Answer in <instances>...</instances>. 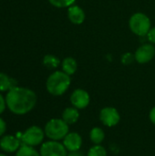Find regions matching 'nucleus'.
<instances>
[{
	"label": "nucleus",
	"instance_id": "nucleus-14",
	"mask_svg": "<svg viewBox=\"0 0 155 156\" xmlns=\"http://www.w3.org/2000/svg\"><path fill=\"white\" fill-rule=\"evenodd\" d=\"M16 87H17V82L15 79L0 72V91H8Z\"/></svg>",
	"mask_w": 155,
	"mask_h": 156
},
{
	"label": "nucleus",
	"instance_id": "nucleus-10",
	"mask_svg": "<svg viewBox=\"0 0 155 156\" xmlns=\"http://www.w3.org/2000/svg\"><path fill=\"white\" fill-rule=\"evenodd\" d=\"M21 147V141L17 136L3 135L0 139V148L5 153H16Z\"/></svg>",
	"mask_w": 155,
	"mask_h": 156
},
{
	"label": "nucleus",
	"instance_id": "nucleus-20",
	"mask_svg": "<svg viewBox=\"0 0 155 156\" xmlns=\"http://www.w3.org/2000/svg\"><path fill=\"white\" fill-rule=\"evenodd\" d=\"M48 1L55 7L64 8V7H69L70 5H74L76 0H48Z\"/></svg>",
	"mask_w": 155,
	"mask_h": 156
},
{
	"label": "nucleus",
	"instance_id": "nucleus-17",
	"mask_svg": "<svg viewBox=\"0 0 155 156\" xmlns=\"http://www.w3.org/2000/svg\"><path fill=\"white\" fill-rule=\"evenodd\" d=\"M15 156H41L39 152H37L34 147L28 145H21L17 150Z\"/></svg>",
	"mask_w": 155,
	"mask_h": 156
},
{
	"label": "nucleus",
	"instance_id": "nucleus-18",
	"mask_svg": "<svg viewBox=\"0 0 155 156\" xmlns=\"http://www.w3.org/2000/svg\"><path fill=\"white\" fill-rule=\"evenodd\" d=\"M43 64L48 69H56L60 64L59 58L54 55H46L43 58Z\"/></svg>",
	"mask_w": 155,
	"mask_h": 156
},
{
	"label": "nucleus",
	"instance_id": "nucleus-2",
	"mask_svg": "<svg viewBox=\"0 0 155 156\" xmlns=\"http://www.w3.org/2000/svg\"><path fill=\"white\" fill-rule=\"evenodd\" d=\"M71 83L70 76L64 71H55L49 75L46 82V88L49 94L53 96L63 95Z\"/></svg>",
	"mask_w": 155,
	"mask_h": 156
},
{
	"label": "nucleus",
	"instance_id": "nucleus-22",
	"mask_svg": "<svg viewBox=\"0 0 155 156\" xmlns=\"http://www.w3.org/2000/svg\"><path fill=\"white\" fill-rule=\"evenodd\" d=\"M147 38H148L150 43L155 44V27L150 29V31L147 34Z\"/></svg>",
	"mask_w": 155,
	"mask_h": 156
},
{
	"label": "nucleus",
	"instance_id": "nucleus-13",
	"mask_svg": "<svg viewBox=\"0 0 155 156\" xmlns=\"http://www.w3.org/2000/svg\"><path fill=\"white\" fill-rule=\"evenodd\" d=\"M79 118V112L75 107L66 108L62 112V120L69 125L74 124L78 122Z\"/></svg>",
	"mask_w": 155,
	"mask_h": 156
},
{
	"label": "nucleus",
	"instance_id": "nucleus-21",
	"mask_svg": "<svg viewBox=\"0 0 155 156\" xmlns=\"http://www.w3.org/2000/svg\"><path fill=\"white\" fill-rule=\"evenodd\" d=\"M133 59H135V58H134V56H132L130 52L123 54V56L122 57V62L124 65H129V64H131V63L132 62Z\"/></svg>",
	"mask_w": 155,
	"mask_h": 156
},
{
	"label": "nucleus",
	"instance_id": "nucleus-16",
	"mask_svg": "<svg viewBox=\"0 0 155 156\" xmlns=\"http://www.w3.org/2000/svg\"><path fill=\"white\" fill-rule=\"evenodd\" d=\"M90 138L94 144H100L105 138V133L101 128L94 127L90 133Z\"/></svg>",
	"mask_w": 155,
	"mask_h": 156
},
{
	"label": "nucleus",
	"instance_id": "nucleus-11",
	"mask_svg": "<svg viewBox=\"0 0 155 156\" xmlns=\"http://www.w3.org/2000/svg\"><path fill=\"white\" fill-rule=\"evenodd\" d=\"M68 152L79 151L82 145V138L78 133H69L62 143Z\"/></svg>",
	"mask_w": 155,
	"mask_h": 156
},
{
	"label": "nucleus",
	"instance_id": "nucleus-19",
	"mask_svg": "<svg viewBox=\"0 0 155 156\" xmlns=\"http://www.w3.org/2000/svg\"><path fill=\"white\" fill-rule=\"evenodd\" d=\"M87 156H107V151L100 144H95L89 150Z\"/></svg>",
	"mask_w": 155,
	"mask_h": 156
},
{
	"label": "nucleus",
	"instance_id": "nucleus-5",
	"mask_svg": "<svg viewBox=\"0 0 155 156\" xmlns=\"http://www.w3.org/2000/svg\"><path fill=\"white\" fill-rule=\"evenodd\" d=\"M45 132L39 126H30L27 128L18 138L24 145L28 146H37L41 144L45 137Z\"/></svg>",
	"mask_w": 155,
	"mask_h": 156
},
{
	"label": "nucleus",
	"instance_id": "nucleus-24",
	"mask_svg": "<svg viewBox=\"0 0 155 156\" xmlns=\"http://www.w3.org/2000/svg\"><path fill=\"white\" fill-rule=\"evenodd\" d=\"M6 131V123L3 118L0 117V137H2Z\"/></svg>",
	"mask_w": 155,
	"mask_h": 156
},
{
	"label": "nucleus",
	"instance_id": "nucleus-27",
	"mask_svg": "<svg viewBox=\"0 0 155 156\" xmlns=\"http://www.w3.org/2000/svg\"><path fill=\"white\" fill-rule=\"evenodd\" d=\"M0 156H6L5 154H0Z\"/></svg>",
	"mask_w": 155,
	"mask_h": 156
},
{
	"label": "nucleus",
	"instance_id": "nucleus-25",
	"mask_svg": "<svg viewBox=\"0 0 155 156\" xmlns=\"http://www.w3.org/2000/svg\"><path fill=\"white\" fill-rule=\"evenodd\" d=\"M149 117H150V120L151 122L155 125V106L151 110L150 112V114H149Z\"/></svg>",
	"mask_w": 155,
	"mask_h": 156
},
{
	"label": "nucleus",
	"instance_id": "nucleus-15",
	"mask_svg": "<svg viewBox=\"0 0 155 156\" xmlns=\"http://www.w3.org/2000/svg\"><path fill=\"white\" fill-rule=\"evenodd\" d=\"M61 67H62V71H64L68 75L71 76L77 71L78 64H77V61L75 58H73L71 57H68L63 59V61L61 63Z\"/></svg>",
	"mask_w": 155,
	"mask_h": 156
},
{
	"label": "nucleus",
	"instance_id": "nucleus-7",
	"mask_svg": "<svg viewBox=\"0 0 155 156\" xmlns=\"http://www.w3.org/2000/svg\"><path fill=\"white\" fill-rule=\"evenodd\" d=\"M100 122L107 127H113L117 125L121 120L119 112L113 107H105L100 112Z\"/></svg>",
	"mask_w": 155,
	"mask_h": 156
},
{
	"label": "nucleus",
	"instance_id": "nucleus-4",
	"mask_svg": "<svg viewBox=\"0 0 155 156\" xmlns=\"http://www.w3.org/2000/svg\"><path fill=\"white\" fill-rule=\"evenodd\" d=\"M129 27L132 33L139 37L147 36L151 27V20L147 15L142 12L133 14L129 20Z\"/></svg>",
	"mask_w": 155,
	"mask_h": 156
},
{
	"label": "nucleus",
	"instance_id": "nucleus-3",
	"mask_svg": "<svg viewBox=\"0 0 155 156\" xmlns=\"http://www.w3.org/2000/svg\"><path fill=\"white\" fill-rule=\"evenodd\" d=\"M44 132L48 139L52 141H60L69 133V124L62 119H51L46 123Z\"/></svg>",
	"mask_w": 155,
	"mask_h": 156
},
{
	"label": "nucleus",
	"instance_id": "nucleus-6",
	"mask_svg": "<svg viewBox=\"0 0 155 156\" xmlns=\"http://www.w3.org/2000/svg\"><path fill=\"white\" fill-rule=\"evenodd\" d=\"M39 154L41 156H68V150L58 141H48L41 144Z\"/></svg>",
	"mask_w": 155,
	"mask_h": 156
},
{
	"label": "nucleus",
	"instance_id": "nucleus-23",
	"mask_svg": "<svg viewBox=\"0 0 155 156\" xmlns=\"http://www.w3.org/2000/svg\"><path fill=\"white\" fill-rule=\"evenodd\" d=\"M6 108V102H5V98L0 93V115L5 112Z\"/></svg>",
	"mask_w": 155,
	"mask_h": 156
},
{
	"label": "nucleus",
	"instance_id": "nucleus-1",
	"mask_svg": "<svg viewBox=\"0 0 155 156\" xmlns=\"http://www.w3.org/2000/svg\"><path fill=\"white\" fill-rule=\"evenodd\" d=\"M37 100L32 90L18 86L9 90L5 96L6 107L16 115H25L31 112L37 104Z\"/></svg>",
	"mask_w": 155,
	"mask_h": 156
},
{
	"label": "nucleus",
	"instance_id": "nucleus-12",
	"mask_svg": "<svg viewBox=\"0 0 155 156\" xmlns=\"http://www.w3.org/2000/svg\"><path fill=\"white\" fill-rule=\"evenodd\" d=\"M68 17L72 24L81 25L84 22L86 16L84 10L80 6L72 5L68 8Z\"/></svg>",
	"mask_w": 155,
	"mask_h": 156
},
{
	"label": "nucleus",
	"instance_id": "nucleus-26",
	"mask_svg": "<svg viewBox=\"0 0 155 156\" xmlns=\"http://www.w3.org/2000/svg\"><path fill=\"white\" fill-rule=\"evenodd\" d=\"M68 156H84V154L83 153H80L79 150V151H74V152H69Z\"/></svg>",
	"mask_w": 155,
	"mask_h": 156
},
{
	"label": "nucleus",
	"instance_id": "nucleus-9",
	"mask_svg": "<svg viewBox=\"0 0 155 156\" xmlns=\"http://www.w3.org/2000/svg\"><path fill=\"white\" fill-rule=\"evenodd\" d=\"M90 101V94L85 90L77 89L70 95V102L72 106L77 108L78 110L85 109L87 106H89Z\"/></svg>",
	"mask_w": 155,
	"mask_h": 156
},
{
	"label": "nucleus",
	"instance_id": "nucleus-8",
	"mask_svg": "<svg viewBox=\"0 0 155 156\" xmlns=\"http://www.w3.org/2000/svg\"><path fill=\"white\" fill-rule=\"evenodd\" d=\"M155 56L154 46L151 44H143L140 46L134 54L135 60L140 64H145L150 62Z\"/></svg>",
	"mask_w": 155,
	"mask_h": 156
}]
</instances>
